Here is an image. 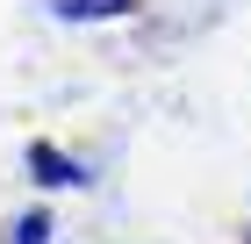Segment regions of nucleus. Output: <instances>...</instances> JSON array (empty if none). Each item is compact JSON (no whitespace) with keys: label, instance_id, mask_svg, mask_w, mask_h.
I'll return each instance as SVG.
<instances>
[]
</instances>
